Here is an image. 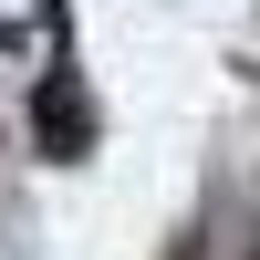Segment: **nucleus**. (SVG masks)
I'll return each instance as SVG.
<instances>
[{
  "mask_svg": "<svg viewBox=\"0 0 260 260\" xmlns=\"http://www.w3.org/2000/svg\"><path fill=\"white\" fill-rule=\"evenodd\" d=\"M31 136H42V156H83V146H94V104H83L73 73H52L31 94Z\"/></svg>",
  "mask_w": 260,
  "mask_h": 260,
  "instance_id": "1",
  "label": "nucleus"
}]
</instances>
